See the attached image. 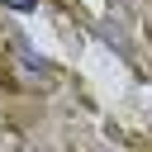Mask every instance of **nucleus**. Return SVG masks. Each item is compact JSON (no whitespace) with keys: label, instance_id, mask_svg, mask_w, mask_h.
Wrapping results in <instances>:
<instances>
[{"label":"nucleus","instance_id":"1","mask_svg":"<svg viewBox=\"0 0 152 152\" xmlns=\"http://www.w3.org/2000/svg\"><path fill=\"white\" fill-rule=\"evenodd\" d=\"M0 5H10V10H19V14H28V10L38 5V0H0Z\"/></svg>","mask_w":152,"mask_h":152}]
</instances>
